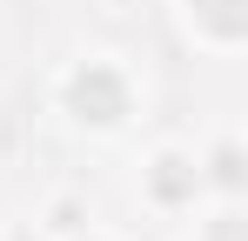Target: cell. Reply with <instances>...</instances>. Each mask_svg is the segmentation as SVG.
Returning a JSON list of instances; mask_svg holds the SVG:
<instances>
[{"label": "cell", "instance_id": "cell-1", "mask_svg": "<svg viewBox=\"0 0 248 241\" xmlns=\"http://www.w3.org/2000/svg\"><path fill=\"white\" fill-rule=\"evenodd\" d=\"M54 107L81 134H121L141 114V80L127 74L121 54H81L54 74Z\"/></svg>", "mask_w": 248, "mask_h": 241}, {"label": "cell", "instance_id": "cell-2", "mask_svg": "<svg viewBox=\"0 0 248 241\" xmlns=\"http://www.w3.org/2000/svg\"><path fill=\"white\" fill-rule=\"evenodd\" d=\"M242 0H181V34L208 54H235L242 47Z\"/></svg>", "mask_w": 248, "mask_h": 241}, {"label": "cell", "instance_id": "cell-3", "mask_svg": "<svg viewBox=\"0 0 248 241\" xmlns=\"http://www.w3.org/2000/svg\"><path fill=\"white\" fill-rule=\"evenodd\" d=\"M87 241H108V235H87Z\"/></svg>", "mask_w": 248, "mask_h": 241}]
</instances>
